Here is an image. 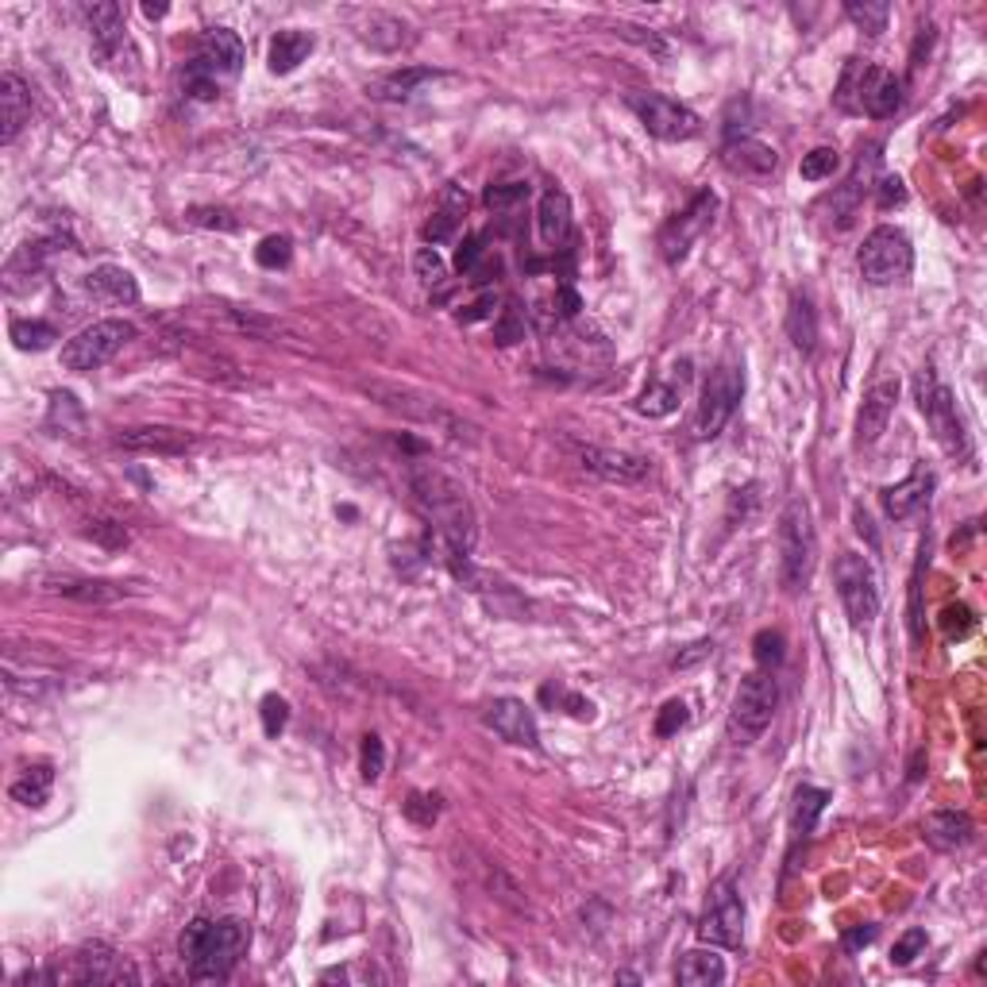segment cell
<instances>
[{
  "label": "cell",
  "instance_id": "6da1fadb",
  "mask_svg": "<svg viewBox=\"0 0 987 987\" xmlns=\"http://www.w3.org/2000/svg\"><path fill=\"white\" fill-rule=\"evenodd\" d=\"M410 490H413V502L420 506V514L451 545V556L471 552L474 537H479V517H474V506L467 498L463 482H456L448 471H440L433 463H417L410 471Z\"/></svg>",
  "mask_w": 987,
  "mask_h": 987
},
{
  "label": "cell",
  "instance_id": "7a4b0ae2",
  "mask_svg": "<svg viewBox=\"0 0 987 987\" xmlns=\"http://www.w3.org/2000/svg\"><path fill=\"white\" fill-rule=\"evenodd\" d=\"M247 941H251V933L239 918H216V922L213 918H193L178 949H182V961L190 964V979L213 984V979H224L236 968Z\"/></svg>",
  "mask_w": 987,
  "mask_h": 987
},
{
  "label": "cell",
  "instance_id": "3957f363",
  "mask_svg": "<svg viewBox=\"0 0 987 987\" xmlns=\"http://www.w3.org/2000/svg\"><path fill=\"white\" fill-rule=\"evenodd\" d=\"M818 563V532H814L810 506L803 498H790L779 514V579L790 594L806 591Z\"/></svg>",
  "mask_w": 987,
  "mask_h": 987
},
{
  "label": "cell",
  "instance_id": "277c9868",
  "mask_svg": "<svg viewBox=\"0 0 987 987\" xmlns=\"http://www.w3.org/2000/svg\"><path fill=\"white\" fill-rule=\"evenodd\" d=\"M244 58L247 55L239 35L228 32V27H213L201 40V55L186 66V89L198 101H213V97H221V81H232L244 70Z\"/></svg>",
  "mask_w": 987,
  "mask_h": 987
},
{
  "label": "cell",
  "instance_id": "5b68a950",
  "mask_svg": "<svg viewBox=\"0 0 987 987\" xmlns=\"http://www.w3.org/2000/svg\"><path fill=\"white\" fill-rule=\"evenodd\" d=\"M35 979H51V984H101V987H135L139 984V972L127 961L124 953H116L104 941H93V945H81L78 953L70 956L66 968H51Z\"/></svg>",
  "mask_w": 987,
  "mask_h": 987
},
{
  "label": "cell",
  "instance_id": "8992f818",
  "mask_svg": "<svg viewBox=\"0 0 987 987\" xmlns=\"http://www.w3.org/2000/svg\"><path fill=\"white\" fill-rule=\"evenodd\" d=\"M775 703H779V691H775L772 672H749L737 687L733 710H729V744L733 749H749L760 733L767 729L775 714Z\"/></svg>",
  "mask_w": 987,
  "mask_h": 987
},
{
  "label": "cell",
  "instance_id": "52a82bcc",
  "mask_svg": "<svg viewBox=\"0 0 987 987\" xmlns=\"http://www.w3.org/2000/svg\"><path fill=\"white\" fill-rule=\"evenodd\" d=\"M838 101L841 109H849V101H853V112H868L876 120H887L902 104V81L891 70H879V66L849 63Z\"/></svg>",
  "mask_w": 987,
  "mask_h": 987
},
{
  "label": "cell",
  "instance_id": "ba28073f",
  "mask_svg": "<svg viewBox=\"0 0 987 987\" xmlns=\"http://www.w3.org/2000/svg\"><path fill=\"white\" fill-rule=\"evenodd\" d=\"M359 390H363L371 402H379L382 410L397 413V417H405V420H417V425H436V428H444V433H451V436L474 433L467 420H459L456 413H448L440 402H436V397L420 394V390L397 386V382H363Z\"/></svg>",
  "mask_w": 987,
  "mask_h": 987
},
{
  "label": "cell",
  "instance_id": "9c48e42d",
  "mask_svg": "<svg viewBox=\"0 0 987 987\" xmlns=\"http://www.w3.org/2000/svg\"><path fill=\"white\" fill-rule=\"evenodd\" d=\"M135 340V324L109 316V321H93L89 328H81L74 340H66L63 348V367L66 371H97L109 359H116L124 351V344Z\"/></svg>",
  "mask_w": 987,
  "mask_h": 987
},
{
  "label": "cell",
  "instance_id": "30bf717a",
  "mask_svg": "<svg viewBox=\"0 0 987 987\" xmlns=\"http://www.w3.org/2000/svg\"><path fill=\"white\" fill-rule=\"evenodd\" d=\"M833 583H838V598L845 606V617L853 629H864V625L876 621L879 614V583L876 571L864 556L856 552H841L838 563H833Z\"/></svg>",
  "mask_w": 987,
  "mask_h": 987
},
{
  "label": "cell",
  "instance_id": "8fae6325",
  "mask_svg": "<svg viewBox=\"0 0 987 987\" xmlns=\"http://www.w3.org/2000/svg\"><path fill=\"white\" fill-rule=\"evenodd\" d=\"M915 267V251H910V239L902 228H891V224H879L864 236L861 247V274L864 282L872 285H891L899 278L910 274Z\"/></svg>",
  "mask_w": 987,
  "mask_h": 987
},
{
  "label": "cell",
  "instance_id": "7c38bea8",
  "mask_svg": "<svg viewBox=\"0 0 987 987\" xmlns=\"http://www.w3.org/2000/svg\"><path fill=\"white\" fill-rule=\"evenodd\" d=\"M744 394V371L737 359H726V363L714 367L710 382L703 390V402H698V417H695V436L698 440H714L721 428L729 425V417L737 413Z\"/></svg>",
  "mask_w": 987,
  "mask_h": 987
},
{
  "label": "cell",
  "instance_id": "4fadbf2b",
  "mask_svg": "<svg viewBox=\"0 0 987 987\" xmlns=\"http://www.w3.org/2000/svg\"><path fill=\"white\" fill-rule=\"evenodd\" d=\"M915 386H918V410H922V417L930 420L941 448H945L949 456H964L968 444H964V425H961V417H956V402H953V394H949V386L938 382V374H933L930 367L918 371Z\"/></svg>",
  "mask_w": 987,
  "mask_h": 987
},
{
  "label": "cell",
  "instance_id": "5bb4252c",
  "mask_svg": "<svg viewBox=\"0 0 987 987\" xmlns=\"http://www.w3.org/2000/svg\"><path fill=\"white\" fill-rule=\"evenodd\" d=\"M629 109L637 112L640 124H644L655 139L683 143V139H695V135L703 132L698 112H691L687 104L672 101V97H664V93H632Z\"/></svg>",
  "mask_w": 987,
  "mask_h": 987
},
{
  "label": "cell",
  "instance_id": "9a60e30c",
  "mask_svg": "<svg viewBox=\"0 0 987 987\" xmlns=\"http://www.w3.org/2000/svg\"><path fill=\"white\" fill-rule=\"evenodd\" d=\"M714 213H718V193L703 190L691 198V205L683 213H675L672 221L660 228V255L668 262H683L691 247L703 239V232L714 224Z\"/></svg>",
  "mask_w": 987,
  "mask_h": 987
},
{
  "label": "cell",
  "instance_id": "2e32d148",
  "mask_svg": "<svg viewBox=\"0 0 987 987\" xmlns=\"http://www.w3.org/2000/svg\"><path fill=\"white\" fill-rule=\"evenodd\" d=\"M698 938L706 945H721V949H737L744 938V907L741 895L733 891V879H718L710 887V902H706V915L698 922Z\"/></svg>",
  "mask_w": 987,
  "mask_h": 987
},
{
  "label": "cell",
  "instance_id": "e0dca14e",
  "mask_svg": "<svg viewBox=\"0 0 987 987\" xmlns=\"http://www.w3.org/2000/svg\"><path fill=\"white\" fill-rule=\"evenodd\" d=\"M575 459L583 471L598 474L606 482H640L652 474V463L637 451L602 448V444H575Z\"/></svg>",
  "mask_w": 987,
  "mask_h": 987
},
{
  "label": "cell",
  "instance_id": "ac0fdd59",
  "mask_svg": "<svg viewBox=\"0 0 987 987\" xmlns=\"http://www.w3.org/2000/svg\"><path fill=\"white\" fill-rule=\"evenodd\" d=\"M895 402H899V379H876L864 390L861 413H856V448H868L887 433Z\"/></svg>",
  "mask_w": 987,
  "mask_h": 987
},
{
  "label": "cell",
  "instance_id": "d6986e66",
  "mask_svg": "<svg viewBox=\"0 0 987 987\" xmlns=\"http://www.w3.org/2000/svg\"><path fill=\"white\" fill-rule=\"evenodd\" d=\"M486 726L506 744H517V749H537L540 744L537 718H532V710L521 698H494L486 706Z\"/></svg>",
  "mask_w": 987,
  "mask_h": 987
},
{
  "label": "cell",
  "instance_id": "ffe728a7",
  "mask_svg": "<svg viewBox=\"0 0 987 987\" xmlns=\"http://www.w3.org/2000/svg\"><path fill=\"white\" fill-rule=\"evenodd\" d=\"M112 444L124 451H139V456H186V451H193L198 440L170 425H139V428H124Z\"/></svg>",
  "mask_w": 987,
  "mask_h": 987
},
{
  "label": "cell",
  "instance_id": "44dd1931",
  "mask_svg": "<svg viewBox=\"0 0 987 987\" xmlns=\"http://www.w3.org/2000/svg\"><path fill=\"white\" fill-rule=\"evenodd\" d=\"M930 490H933V474L926 471V467H915L910 479H902L899 486H887L884 494H879L884 514L891 517V521H907V517H915L918 509L930 502Z\"/></svg>",
  "mask_w": 987,
  "mask_h": 987
},
{
  "label": "cell",
  "instance_id": "7402d4cb",
  "mask_svg": "<svg viewBox=\"0 0 987 987\" xmlns=\"http://www.w3.org/2000/svg\"><path fill=\"white\" fill-rule=\"evenodd\" d=\"M32 120V93H27L20 74H4L0 78V143H12Z\"/></svg>",
  "mask_w": 987,
  "mask_h": 987
},
{
  "label": "cell",
  "instance_id": "603a6c76",
  "mask_svg": "<svg viewBox=\"0 0 987 987\" xmlns=\"http://www.w3.org/2000/svg\"><path fill=\"white\" fill-rule=\"evenodd\" d=\"M972 833H976V826H972V818L961 810H938L922 821L926 845L938 849V853H956V849H964L972 841Z\"/></svg>",
  "mask_w": 987,
  "mask_h": 987
},
{
  "label": "cell",
  "instance_id": "cb8c5ba5",
  "mask_svg": "<svg viewBox=\"0 0 987 987\" xmlns=\"http://www.w3.org/2000/svg\"><path fill=\"white\" fill-rule=\"evenodd\" d=\"M721 158H726V167H729V170H737V175H744V178H764V175H772L775 162H779V155H775V150L767 147V143L749 139V135H744V139H729V143H726V150H721Z\"/></svg>",
  "mask_w": 987,
  "mask_h": 987
},
{
  "label": "cell",
  "instance_id": "d4e9b609",
  "mask_svg": "<svg viewBox=\"0 0 987 987\" xmlns=\"http://www.w3.org/2000/svg\"><path fill=\"white\" fill-rule=\"evenodd\" d=\"M86 290L93 293V298L109 301V305H135V301H139V282L132 278V270L112 267V262L97 267L93 274L86 278Z\"/></svg>",
  "mask_w": 987,
  "mask_h": 987
},
{
  "label": "cell",
  "instance_id": "484cf974",
  "mask_svg": "<svg viewBox=\"0 0 987 987\" xmlns=\"http://www.w3.org/2000/svg\"><path fill=\"white\" fill-rule=\"evenodd\" d=\"M540 239H545L548 247H563L571 236V201L563 190H548L545 198H540Z\"/></svg>",
  "mask_w": 987,
  "mask_h": 987
},
{
  "label": "cell",
  "instance_id": "4316f807",
  "mask_svg": "<svg viewBox=\"0 0 987 987\" xmlns=\"http://www.w3.org/2000/svg\"><path fill=\"white\" fill-rule=\"evenodd\" d=\"M675 979L683 987H710L726 979V961L718 953H706V949H691L683 953L680 968H675Z\"/></svg>",
  "mask_w": 987,
  "mask_h": 987
},
{
  "label": "cell",
  "instance_id": "83f0119b",
  "mask_svg": "<svg viewBox=\"0 0 987 987\" xmlns=\"http://www.w3.org/2000/svg\"><path fill=\"white\" fill-rule=\"evenodd\" d=\"M316 40L309 32H278L270 40V70L274 74H293L309 55H313Z\"/></svg>",
  "mask_w": 987,
  "mask_h": 987
},
{
  "label": "cell",
  "instance_id": "f1b7e54d",
  "mask_svg": "<svg viewBox=\"0 0 987 987\" xmlns=\"http://www.w3.org/2000/svg\"><path fill=\"white\" fill-rule=\"evenodd\" d=\"M51 790H55V767L43 760V764L24 767V775H20V779H12L9 795L16 798L20 806H32V810H40V806L51 798Z\"/></svg>",
  "mask_w": 987,
  "mask_h": 987
},
{
  "label": "cell",
  "instance_id": "f546056e",
  "mask_svg": "<svg viewBox=\"0 0 987 987\" xmlns=\"http://www.w3.org/2000/svg\"><path fill=\"white\" fill-rule=\"evenodd\" d=\"M787 336H790V344H795L798 351H814V344H818V313H814V305H810L806 293H795V298H790Z\"/></svg>",
  "mask_w": 987,
  "mask_h": 987
},
{
  "label": "cell",
  "instance_id": "4dcf8cb0",
  "mask_svg": "<svg viewBox=\"0 0 987 987\" xmlns=\"http://www.w3.org/2000/svg\"><path fill=\"white\" fill-rule=\"evenodd\" d=\"M436 78H440L436 70H425V66H410V70L386 74L382 81H374L371 93L382 97V101H405V97H413L420 86H428V81H436Z\"/></svg>",
  "mask_w": 987,
  "mask_h": 987
},
{
  "label": "cell",
  "instance_id": "1f68e13d",
  "mask_svg": "<svg viewBox=\"0 0 987 987\" xmlns=\"http://www.w3.org/2000/svg\"><path fill=\"white\" fill-rule=\"evenodd\" d=\"M86 20H89V27H93L97 51L109 55V51L120 43V32H124V9H120V4H89Z\"/></svg>",
  "mask_w": 987,
  "mask_h": 987
},
{
  "label": "cell",
  "instance_id": "d6a6232c",
  "mask_svg": "<svg viewBox=\"0 0 987 987\" xmlns=\"http://www.w3.org/2000/svg\"><path fill=\"white\" fill-rule=\"evenodd\" d=\"M51 591L78 602H116L127 594L124 586L104 583V579H51Z\"/></svg>",
  "mask_w": 987,
  "mask_h": 987
},
{
  "label": "cell",
  "instance_id": "836d02e7",
  "mask_svg": "<svg viewBox=\"0 0 987 987\" xmlns=\"http://www.w3.org/2000/svg\"><path fill=\"white\" fill-rule=\"evenodd\" d=\"M463 213H467V193L459 190V186H448V190H444L440 213H436L433 221L425 224V239H428V244H444V239L456 232V224H459V216H463Z\"/></svg>",
  "mask_w": 987,
  "mask_h": 987
},
{
  "label": "cell",
  "instance_id": "e575fe53",
  "mask_svg": "<svg viewBox=\"0 0 987 987\" xmlns=\"http://www.w3.org/2000/svg\"><path fill=\"white\" fill-rule=\"evenodd\" d=\"M826 803H830V790L798 787L795 790V810H790V826H795V833H810L814 821H818V814L826 810Z\"/></svg>",
  "mask_w": 987,
  "mask_h": 987
},
{
  "label": "cell",
  "instance_id": "d590c367",
  "mask_svg": "<svg viewBox=\"0 0 987 987\" xmlns=\"http://www.w3.org/2000/svg\"><path fill=\"white\" fill-rule=\"evenodd\" d=\"M58 340L55 324L47 321H12V344L20 351H47Z\"/></svg>",
  "mask_w": 987,
  "mask_h": 987
},
{
  "label": "cell",
  "instance_id": "8d00e7d4",
  "mask_svg": "<svg viewBox=\"0 0 987 987\" xmlns=\"http://www.w3.org/2000/svg\"><path fill=\"white\" fill-rule=\"evenodd\" d=\"M845 12H849V20H853V24L861 27L864 35H872V40L887 32V16H891V9H887V4H879V0H864V4H861V0H849Z\"/></svg>",
  "mask_w": 987,
  "mask_h": 987
},
{
  "label": "cell",
  "instance_id": "74e56055",
  "mask_svg": "<svg viewBox=\"0 0 987 987\" xmlns=\"http://www.w3.org/2000/svg\"><path fill=\"white\" fill-rule=\"evenodd\" d=\"M675 405H680V390L668 386V382H652V386L632 402V410L644 413V417H668V413H675Z\"/></svg>",
  "mask_w": 987,
  "mask_h": 987
},
{
  "label": "cell",
  "instance_id": "f35d334b",
  "mask_svg": "<svg viewBox=\"0 0 987 987\" xmlns=\"http://www.w3.org/2000/svg\"><path fill=\"white\" fill-rule=\"evenodd\" d=\"M838 167H841L838 147H814L810 155H803V162H798V175H803L806 182H821V178H830Z\"/></svg>",
  "mask_w": 987,
  "mask_h": 987
},
{
  "label": "cell",
  "instance_id": "ab89813d",
  "mask_svg": "<svg viewBox=\"0 0 987 987\" xmlns=\"http://www.w3.org/2000/svg\"><path fill=\"white\" fill-rule=\"evenodd\" d=\"M382 767H386V744H382L379 733H367L363 749H359V772H363L367 783H379Z\"/></svg>",
  "mask_w": 987,
  "mask_h": 987
},
{
  "label": "cell",
  "instance_id": "60d3db41",
  "mask_svg": "<svg viewBox=\"0 0 987 987\" xmlns=\"http://www.w3.org/2000/svg\"><path fill=\"white\" fill-rule=\"evenodd\" d=\"M290 259H293L290 236H267L259 247H255V262H259L262 270H278V267H285Z\"/></svg>",
  "mask_w": 987,
  "mask_h": 987
},
{
  "label": "cell",
  "instance_id": "b9f144b4",
  "mask_svg": "<svg viewBox=\"0 0 987 987\" xmlns=\"http://www.w3.org/2000/svg\"><path fill=\"white\" fill-rule=\"evenodd\" d=\"M752 648H756V664L764 668V672H767V668H779L783 664V632L779 629L756 632Z\"/></svg>",
  "mask_w": 987,
  "mask_h": 987
},
{
  "label": "cell",
  "instance_id": "7bdbcfd3",
  "mask_svg": "<svg viewBox=\"0 0 987 987\" xmlns=\"http://www.w3.org/2000/svg\"><path fill=\"white\" fill-rule=\"evenodd\" d=\"M941 629H945L949 640H964L972 629H976V614H972L968 606H961V602H956V606H949L945 614H941Z\"/></svg>",
  "mask_w": 987,
  "mask_h": 987
},
{
  "label": "cell",
  "instance_id": "ee69618b",
  "mask_svg": "<svg viewBox=\"0 0 987 987\" xmlns=\"http://www.w3.org/2000/svg\"><path fill=\"white\" fill-rule=\"evenodd\" d=\"M413 270L425 285H444V259L436 255V247H420L413 255Z\"/></svg>",
  "mask_w": 987,
  "mask_h": 987
},
{
  "label": "cell",
  "instance_id": "f6af8a7d",
  "mask_svg": "<svg viewBox=\"0 0 987 987\" xmlns=\"http://www.w3.org/2000/svg\"><path fill=\"white\" fill-rule=\"evenodd\" d=\"M285 721H290V703H285V698H278V695L262 698V729H267V737L282 733Z\"/></svg>",
  "mask_w": 987,
  "mask_h": 987
},
{
  "label": "cell",
  "instance_id": "bcb514c9",
  "mask_svg": "<svg viewBox=\"0 0 987 987\" xmlns=\"http://www.w3.org/2000/svg\"><path fill=\"white\" fill-rule=\"evenodd\" d=\"M405 818L417 821V826H433V821L440 818V795H410Z\"/></svg>",
  "mask_w": 987,
  "mask_h": 987
},
{
  "label": "cell",
  "instance_id": "7dc6e473",
  "mask_svg": "<svg viewBox=\"0 0 987 987\" xmlns=\"http://www.w3.org/2000/svg\"><path fill=\"white\" fill-rule=\"evenodd\" d=\"M521 201H529V186L525 182H506V186H490L486 190L490 209H509V205H521Z\"/></svg>",
  "mask_w": 987,
  "mask_h": 987
},
{
  "label": "cell",
  "instance_id": "c3c4849f",
  "mask_svg": "<svg viewBox=\"0 0 987 987\" xmlns=\"http://www.w3.org/2000/svg\"><path fill=\"white\" fill-rule=\"evenodd\" d=\"M926 941H930V938H926V930H907L899 941H895V949H891V964L907 968V964L915 961V956L926 949Z\"/></svg>",
  "mask_w": 987,
  "mask_h": 987
},
{
  "label": "cell",
  "instance_id": "681fc988",
  "mask_svg": "<svg viewBox=\"0 0 987 987\" xmlns=\"http://www.w3.org/2000/svg\"><path fill=\"white\" fill-rule=\"evenodd\" d=\"M86 537H93L97 545H104V548H124L127 540V529L120 521H89V529H86Z\"/></svg>",
  "mask_w": 987,
  "mask_h": 987
},
{
  "label": "cell",
  "instance_id": "f907efd6",
  "mask_svg": "<svg viewBox=\"0 0 987 987\" xmlns=\"http://www.w3.org/2000/svg\"><path fill=\"white\" fill-rule=\"evenodd\" d=\"M683 726H687V706L675 698V703H668L664 710H660V718H655V733L672 737V733H680Z\"/></svg>",
  "mask_w": 987,
  "mask_h": 987
},
{
  "label": "cell",
  "instance_id": "816d5d0a",
  "mask_svg": "<svg viewBox=\"0 0 987 987\" xmlns=\"http://www.w3.org/2000/svg\"><path fill=\"white\" fill-rule=\"evenodd\" d=\"M482 255H486L482 239H479V236H467V239H463V247H459V251H456V267H459V274H474V270H479V262H482Z\"/></svg>",
  "mask_w": 987,
  "mask_h": 987
},
{
  "label": "cell",
  "instance_id": "f5cc1de1",
  "mask_svg": "<svg viewBox=\"0 0 987 987\" xmlns=\"http://www.w3.org/2000/svg\"><path fill=\"white\" fill-rule=\"evenodd\" d=\"M907 201V190H902V178H884L879 182V209H891Z\"/></svg>",
  "mask_w": 987,
  "mask_h": 987
},
{
  "label": "cell",
  "instance_id": "db71d44e",
  "mask_svg": "<svg viewBox=\"0 0 987 987\" xmlns=\"http://www.w3.org/2000/svg\"><path fill=\"white\" fill-rule=\"evenodd\" d=\"M494 336H498V344H514V340H521V336H525V324L517 321L514 309H506V313H502V324H498V333H494Z\"/></svg>",
  "mask_w": 987,
  "mask_h": 987
},
{
  "label": "cell",
  "instance_id": "11a10c76",
  "mask_svg": "<svg viewBox=\"0 0 987 987\" xmlns=\"http://www.w3.org/2000/svg\"><path fill=\"white\" fill-rule=\"evenodd\" d=\"M872 938H876V926H856V930L845 933V949L849 953H856V949L872 945Z\"/></svg>",
  "mask_w": 987,
  "mask_h": 987
},
{
  "label": "cell",
  "instance_id": "9f6ffc18",
  "mask_svg": "<svg viewBox=\"0 0 987 987\" xmlns=\"http://www.w3.org/2000/svg\"><path fill=\"white\" fill-rule=\"evenodd\" d=\"M494 305H498V301H494V298H479L471 309H467V313H459V321H463V324L482 321V316H490V313H494Z\"/></svg>",
  "mask_w": 987,
  "mask_h": 987
},
{
  "label": "cell",
  "instance_id": "6f0895ef",
  "mask_svg": "<svg viewBox=\"0 0 987 987\" xmlns=\"http://www.w3.org/2000/svg\"><path fill=\"white\" fill-rule=\"evenodd\" d=\"M714 652V644L710 640H698L695 644V652H687V655H675V668H687V664H695V660H703V655H710Z\"/></svg>",
  "mask_w": 987,
  "mask_h": 987
},
{
  "label": "cell",
  "instance_id": "680465c9",
  "mask_svg": "<svg viewBox=\"0 0 987 987\" xmlns=\"http://www.w3.org/2000/svg\"><path fill=\"white\" fill-rule=\"evenodd\" d=\"M143 16H147V20H162V16H167V4H143Z\"/></svg>",
  "mask_w": 987,
  "mask_h": 987
}]
</instances>
